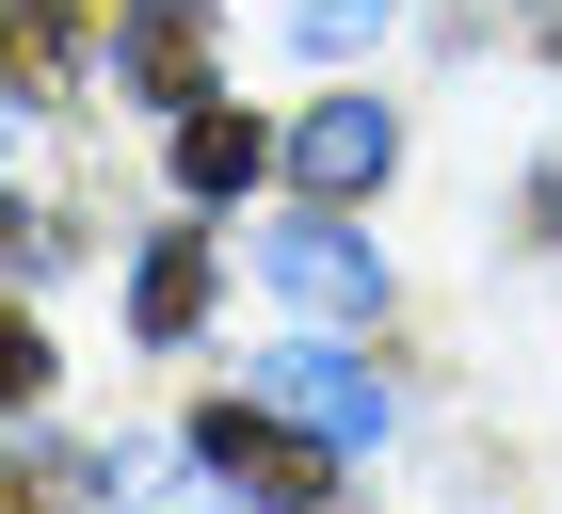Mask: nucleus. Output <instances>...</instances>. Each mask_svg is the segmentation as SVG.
<instances>
[{
	"label": "nucleus",
	"instance_id": "6",
	"mask_svg": "<svg viewBox=\"0 0 562 514\" xmlns=\"http://www.w3.org/2000/svg\"><path fill=\"white\" fill-rule=\"evenodd\" d=\"M273 145H258V113H225V97H193L177 113V193H241Z\"/></svg>",
	"mask_w": 562,
	"mask_h": 514
},
{
	"label": "nucleus",
	"instance_id": "5",
	"mask_svg": "<svg viewBox=\"0 0 562 514\" xmlns=\"http://www.w3.org/2000/svg\"><path fill=\"white\" fill-rule=\"evenodd\" d=\"M130 81L161 97V113H193V97H210V16H193V0H145V33H130Z\"/></svg>",
	"mask_w": 562,
	"mask_h": 514
},
{
	"label": "nucleus",
	"instance_id": "3",
	"mask_svg": "<svg viewBox=\"0 0 562 514\" xmlns=\"http://www.w3.org/2000/svg\"><path fill=\"white\" fill-rule=\"evenodd\" d=\"M258 402H290V418H305V434H338V450H370V434H386V386L353 370V354H322V338L258 354Z\"/></svg>",
	"mask_w": 562,
	"mask_h": 514
},
{
	"label": "nucleus",
	"instance_id": "7",
	"mask_svg": "<svg viewBox=\"0 0 562 514\" xmlns=\"http://www.w3.org/2000/svg\"><path fill=\"white\" fill-rule=\"evenodd\" d=\"M130 322H145V338H193V322H210V242H145Z\"/></svg>",
	"mask_w": 562,
	"mask_h": 514
},
{
	"label": "nucleus",
	"instance_id": "1",
	"mask_svg": "<svg viewBox=\"0 0 562 514\" xmlns=\"http://www.w3.org/2000/svg\"><path fill=\"white\" fill-rule=\"evenodd\" d=\"M193 467L258 482V499H322V482H338L353 450H338V434H305L290 402H273V418H258V402H210V418H193Z\"/></svg>",
	"mask_w": 562,
	"mask_h": 514
},
{
	"label": "nucleus",
	"instance_id": "4",
	"mask_svg": "<svg viewBox=\"0 0 562 514\" xmlns=\"http://www.w3.org/2000/svg\"><path fill=\"white\" fill-rule=\"evenodd\" d=\"M386 161H402V128L370 113V97H338V113H305V128H290V177H305V193H338V210H353Z\"/></svg>",
	"mask_w": 562,
	"mask_h": 514
},
{
	"label": "nucleus",
	"instance_id": "2",
	"mask_svg": "<svg viewBox=\"0 0 562 514\" xmlns=\"http://www.w3.org/2000/svg\"><path fill=\"white\" fill-rule=\"evenodd\" d=\"M258 257H273V290H290L305 322H370V305H386V257H370V242L338 225V193H322L305 225H273Z\"/></svg>",
	"mask_w": 562,
	"mask_h": 514
},
{
	"label": "nucleus",
	"instance_id": "8",
	"mask_svg": "<svg viewBox=\"0 0 562 514\" xmlns=\"http://www.w3.org/2000/svg\"><path fill=\"white\" fill-rule=\"evenodd\" d=\"M290 33H305V48H370V33H386V0H290Z\"/></svg>",
	"mask_w": 562,
	"mask_h": 514
},
{
	"label": "nucleus",
	"instance_id": "9",
	"mask_svg": "<svg viewBox=\"0 0 562 514\" xmlns=\"http://www.w3.org/2000/svg\"><path fill=\"white\" fill-rule=\"evenodd\" d=\"M65 48H81V33H65V0H33V16H16V81L48 97V81H65Z\"/></svg>",
	"mask_w": 562,
	"mask_h": 514
}]
</instances>
